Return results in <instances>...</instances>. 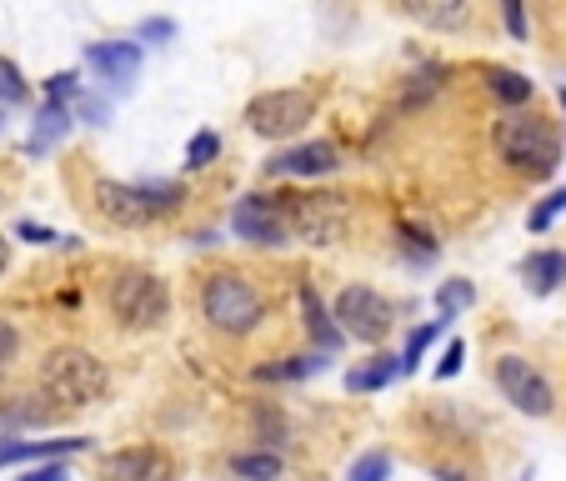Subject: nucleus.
I'll list each match as a JSON object with an SVG mask.
<instances>
[{
	"label": "nucleus",
	"instance_id": "f257e3e1",
	"mask_svg": "<svg viewBox=\"0 0 566 481\" xmlns=\"http://www.w3.org/2000/svg\"><path fill=\"white\" fill-rule=\"evenodd\" d=\"M492 146L526 181H552L562 171V126L536 111H506L492 126Z\"/></svg>",
	"mask_w": 566,
	"mask_h": 481
},
{
	"label": "nucleus",
	"instance_id": "f03ea898",
	"mask_svg": "<svg viewBox=\"0 0 566 481\" xmlns=\"http://www.w3.org/2000/svg\"><path fill=\"white\" fill-rule=\"evenodd\" d=\"M91 201H96L101 221L136 231V226H150L160 216L181 211L186 186L181 181H111V176H101L91 186Z\"/></svg>",
	"mask_w": 566,
	"mask_h": 481
},
{
	"label": "nucleus",
	"instance_id": "7ed1b4c3",
	"mask_svg": "<svg viewBox=\"0 0 566 481\" xmlns=\"http://www.w3.org/2000/svg\"><path fill=\"white\" fill-rule=\"evenodd\" d=\"M41 391L61 411H81V407H96L101 396L111 391V372L86 346H55L41 362Z\"/></svg>",
	"mask_w": 566,
	"mask_h": 481
},
{
	"label": "nucleus",
	"instance_id": "20e7f679",
	"mask_svg": "<svg viewBox=\"0 0 566 481\" xmlns=\"http://www.w3.org/2000/svg\"><path fill=\"white\" fill-rule=\"evenodd\" d=\"M201 316L221 336H251L266 321V296L241 271H211L201 286Z\"/></svg>",
	"mask_w": 566,
	"mask_h": 481
},
{
	"label": "nucleus",
	"instance_id": "39448f33",
	"mask_svg": "<svg viewBox=\"0 0 566 481\" xmlns=\"http://www.w3.org/2000/svg\"><path fill=\"white\" fill-rule=\"evenodd\" d=\"M106 301H111V316H116L120 326H130V332H150V326H160L166 311H171V291H166V281L146 266L116 271Z\"/></svg>",
	"mask_w": 566,
	"mask_h": 481
},
{
	"label": "nucleus",
	"instance_id": "423d86ee",
	"mask_svg": "<svg viewBox=\"0 0 566 481\" xmlns=\"http://www.w3.org/2000/svg\"><path fill=\"white\" fill-rule=\"evenodd\" d=\"M286 221L306 247H336L352 226V201L342 191H301L286 196Z\"/></svg>",
	"mask_w": 566,
	"mask_h": 481
},
{
	"label": "nucleus",
	"instance_id": "0eeeda50",
	"mask_svg": "<svg viewBox=\"0 0 566 481\" xmlns=\"http://www.w3.org/2000/svg\"><path fill=\"white\" fill-rule=\"evenodd\" d=\"M316 121V96L306 86H281V91H261L247 101V126L261 140H286L296 130H306Z\"/></svg>",
	"mask_w": 566,
	"mask_h": 481
},
{
	"label": "nucleus",
	"instance_id": "6e6552de",
	"mask_svg": "<svg viewBox=\"0 0 566 481\" xmlns=\"http://www.w3.org/2000/svg\"><path fill=\"white\" fill-rule=\"evenodd\" d=\"M332 311H336V326L361 346H381L396 326V306L376 286H346Z\"/></svg>",
	"mask_w": 566,
	"mask_h": 481
},
{
	"label": "nucleus",
	"instance_id": "1a4fd4ad",
	"mask_svg": "<svg viewBox=\"0 0 566 481\" xmlns=\"http://www.w3.org/2000/svg\"><path fill=\"white\" fill-rule=\"evenodd\" d=\"M496 391H502L516 411H526V417H552V407H556L552 381H546L532 362H522V356H502V362H496Z\"/></svg>",
	"mask_w": 566,
	"mask_h": 481
},
{
	"label": "nucleus",
	"instance_id": "9d476101",
	"mask_svg": "<svg viewBox=\"0 0 566 481\" xmlns=\"http://www.w3.org/2000/svg\"><path fill=\"white\" fill-rule=\"evenodd\" d=\"M231 231L251 247H281L291 236V221H286V206L276 196H241L231 206Z\"/></svg>",
	"mask_w": 566,
	"mask_h": 481
},
{
	"label": "nucleus",
	"instance_id": "9b49d317",
	"mask_svg": "<svg viewBox=\"0 0 566 481\" xmlns=\"http://www.w3.org/2000/svg\"><path fill=\"white\" fill-rule=\"evenodd\" d=\"M86 65L106 81L111 91L126 96L130 81H136V71H140V45L136 41H96V45H86Z\"/></svg>",
	"mask_w": 566,
	"mask_h": 481
},
{
	"label": "nucleus",
	"instance_id": "f8f14e48",
	"mask_svg": "<svg viewBox=\"0 0 566 481\" xmlns=\"http://www.w3.org/2000/svg\"><path fill=\"white\" fill-rule=\"evenodd\" d=\"M101 481H171V457L160 447H126L101 461Z\"/></svg>",
	"mask_w": 566,
	"mask_h": 481
},
{
	"label": "nucleus",
	"instance_id": "ddd939ff",
	"mask_svg": "<svg viewBox=\"0 0 566 481\" xmlns=\"http://www.w3.org/2000/svg\"><path fill=\"white\" fill-rule=\"evenodd\" d=\"M336 166H342V150H336V140H306V146L281 150L266 171L271 176H301V181H321V176H332Z\"/></svg>",
	"mask_w": 566,
	"mask_h": 481
},
{
	"label": "nucleus",
	"instance_id": "4468645a",
	"mask_svg": "<svg viewBox=\"0 0 566 481\" xmlns=\"http://www.w3.org/2000/svg\"><path fill=\"white\" fill-rule=\"evenodd\" d=\"M301 321H306L311 342H316L326 356H332L336 346L346 342V332L336 326V311L326 306V301H321V291H316V286H301Z\"/></svg>",
	"mask_w": 566,
	"mask_h": 481
},
{
	"label": "nucleus",
	"instance_id": "2eb2a0df",
	"mask_svg": "<svg viewBox=\"0 0 566 481\" xmlns=\"http://www.w3.org/2000/svg\"><path fill=\"white\" fill-rule=\"evenodd\" d=\"M522 276H526V286H532V296H552L566 281V251H532V257L522 261Z\"/></svg>",
	"mask_w": 566,
	"mask_h": 481
},
{
	"label": "nucleus",
	"instance_id": "dca6fc26",
	"mask_svg": "<svg viewBox=\"0 0 566 481\" xmlns=\"http://www.w3.org/2000/svg\"><path fill=\"white\" fill-rule=\"evenodd\" d=\"M481 81H486V96L502 101L506 111H526V106H532V96H536V86L526 81L522 71H502V65H492Z\"/></svg>",
	"mask_w": 566,
	"mask_h": 481
},
{
	"label": "nucleus",
	"instance_id": "f3484780",
	"mask_svg": "<svg viewBox=\"0 0 566 481\" xmlns=\"http://www.w3.org/2000/svg\"><path fill=\"white\" fill-rule=\"evenodd\" d=\"M407 15H417L421 25H431V31H461V25L471 21V6L467 0H407Z\"/></svg>",
	"mask_w": 566,
	"mask_h": 481
},
{
	"label": "nucleus",
	"instance_id": "a211bd4d",
	"mask_svg": "<svg viewBox=\"0 0 566 481\" xmlns=\"http://www.w3.org/2000/svg\"><path fill=\"white\" fill-rule=\"evenodd\" d=\"M247 421H251V441H256L261 451H276L281 441H286V411L276 407V401H251V411H247Z\"/></svg>",
	"mask_w": 566,
	"mask_h": 481
},
{
	"label": "nucleus",
	"instance_id": "6ab92c4d",
	"mask_svg": "<svg viewBox=\"0 0 566 481\" xmlns=\"http://www.w3.org/2000/svg\"><path fill=\"white\" fill-rule=\"evenodd\" d=\"M396 376H407L401 372V356H376V362L346 372V391H381V386H391Z\"/></svg>",
	"mask_w": 566,
	"mask_h": 481
},
{
	"label": "nucleus",
	"instance_id": "aec40b11",
	"mask_svg": "<svg viewBox=\"0 0 566 481\" xmlns=\"http://www.w3.org/2000/svg\"><path fill=\"white\" fill-rule=\"evenodd\" d=\"M71 136V111H61V106H41V116H35V130H31V156H45V150L55 146V140H65Z\"/></svg>",
	"mask_w": 566,
	"mask_h": 481
},
{
	"label": "nucleus",
	"instance_id": "412c9836",
	"mask_svg": "<svg viewBox=\"0 0 566 481\" xmlns=\"http://www.w3.org/2000/svg\"><path fill=\"white\" fill-rule=\"evenodd\" d=\"M326 372V352H311V356H291L281 366H256V381H306V376Z\"/></svg>",
	"mask_w": 566,
	"mask_h": 481
},
{
	"label": "nucleus",
	"instance_id": "4be33fe9",
	"mask_svg": "<svg viewBox=\"0 0 566 481\" xmlns=\"http://www.w3.org/2000/svg\"><path fill=\"white\" fill-rule=\"evenodd\" d=\"M476 306V286L471 281H441V291H437V321L441 326H451V321L461 316V311H471Z\"/></svg>",
	"mask_w": 566,
	"mask_h": 481
},
{
	"label": "nucleus",
	"instance_id": "5701e85b",
	"mask_svg": "<svg viewBox=\"0 0 566 481\" xmlns=\"http://www.w3.org/2000/svg\"><path fill=\"white\" fill-rule=\"evenodd\" d=\"M231 471L241 481H281V451H247V457H231Z\"/></svg>",
	"mask_w": 566,
	"mask_h": 481
},
{
	"label": "nucleus",
	"instance_id": "b1692460",
	"mask_svg": "<svg viewBox=\"0 0 566 481\" xmlns=\"http://www.w3.org/2000/svg\"><path fill=\"white\" fill-rule=\"evenodd\" d=\"M25 101H31V86H25L21 65L0 55V111H6V106H25Z\"/></svg>",
	"mask_w": 566,
	"mask_h": 481
},
{
	"label": "nucleus",
	"instance_id": "393cba45",
	"mask_svg": "<svg viewBox=\"0 0 566 481\" xmlns=\"http://www.w3.org/2000/svg\"><path fill=\"white\" fill-rule=\"evenodd\" d=\"M81 96H86V86H81V75H75V71H61V75H51V81H45V106L71 111Z\"/></svg>",
	"mask_w": 566,
	"mask_h": 481
},
{
	"label": "nucleus",
	"instance_id": "a878e982",
	"mask_svg": "<svg viewBox=\"0 0 566 481\" xmlns=\"http://www.w3.org/2000/svg\"><path fill=\"white\" fill-rule=\"evenodd\" d=\"M441 332H447V326H441V321H427V326H417V332L407 336V352H401V372H407V376L417 372V366H421V356H427V346L437 342Z\"/></svg>",
	"mask_w": 566,
	"mask_h": 481
},
{
	"label": "nucleus",
	"instance_id": "bb28decb",
	"mask_svg": "<svg viewBox=\"0 0 566 481\" xmlns=\"http://www.w3.org/2000/svg\"><path fill=\"white\" fill-rule=\"evenodd\" d=\"M216 156H221V136H216V130H196L191 146H186V171H201Z\"/></svg>",
	"mask_w": 566,
	"mask_h": 481
},
{
	"label": "nucleus",
	"instance_id": "cd10ccee",
	"mask_svg": "<svg viewBox=\"0 0 566 481\" xmlns=\"http://www.w3.org/2000/svg\"><path fill=\"white\" fill-rule=\"evenodd\" d=\"M562 211H566V186H562V191H552V196H542V206L526 216V231H536V236L552 231V221H556Z\"/></svg>",
	"mask_w": 566,
	"mask_h": 481
},
{
	"label": "nucleus",
	"instance_id": "c85d7f7f",
	"mask_svg": "<svg viewBox=\"0 0 566 481\" xmlns=\"http://www.w3.org/2000/svg\"><path fill=\"white\" fill-rule=\"evenodd\" d=\"M71 116H81L86 126H106V121H111V96H96V91H86V96L71 106Z\"/></svg>",
	"mask_w": 566,
	"mask_h": 481
},
{
	"label": "nucleus",
	"instance_id": "c756f323",
	"mask_svg": "<svg viewBox=\"0 0 566 481\" xmlns=\"http://www.w3.org/2000/svg\"><path fill=\"white\" fill-rule=\"evenodd\" d=\"M386 477H391V457H386V451H366V457H356L352 481H386Z\"/></svg>",
	"mask_w": 566,
	"mask_h": 481
},
{
	"label": "nucleus",
	"instance_id": "7c9ffc66",
	"mask_svg": "<svg viewBox=\"0 0 566 481\" xmlns=\"http://www.w3.org/2000/svg\"><path fill=\"white\" fill-rule=\"evenodd\" d=\"M171 35H176V21H171V15H146V21L136 25V45H140V41H146V45H166Z\"/></svg>",
	"mask_w": 566,
	"mask_h": 481
},
{
	"label": "nucleus",
	"instance_id": "2f4dec72",
	"mask_svg": "<svg viewBox=\"0 0 566 481\" xmlns=\"http://www.w3.org/2000/svg\"><path fill=\"white\" fill-rule=\"evenodd\" d=\"M502 21H506V31H512V41H526V35H532V21H526L522 0H506V6H502Z\"/></svg>",
	"mask_w": 566,
	"mask_h": 481
},
{
	"label": "nucleus",
	"instance_id": "473e14b6",
	"mask_svg": "<svg viewBox=\"0 0 566 481\" xmlns=\"http://www.w3.org/2000/svg\"><path fill=\"white\" fill-rule=\"evenodd\" d=\"M15 352H21V332H15L11 316H0V366H11Z\"/></svg>",
	"mask_w": 566,
	"mask_h": 481
},
{
	"label": "nucleus",
	"instance_id": "72a5a7b5",
	"mask_svg": "<svg viewBox=\"0 0 566 481\" xmlns=\"http://www.w3.org/2000/svg\"><path fill=\"white\" fill-rule=\"evenodd\" d=\"M461 362H467V342H451V346H447V356L437 362V381H451V376L461 372Z\"/></svg>",
	"mask_w": 566,
	"mask_h": 481
},
{
	"label": "nucleus",
	"instance_id": "f704fd0d",
	"mask_svg": "<svg viewBox=\"0 0 566 481\" xmlns=\"http://www.w3.org/2000/svg\"><path fill=\"white\" fill-rule=\"evenodd\" d=\"M15 236H21V241H31V247H51V241H61L51 226H35V221H15Z\"/></svg>",
	"mask_w": 566,
	"mask_h": 481
},
{
	"label": "nucleus",
	"instance_id": "c9c22d12",
	"mask_svg": "<svg viewBox=\"0 0 566 481\" xmlns=\"http://www.w3.org/2000/svg\"><path fill=\"white\" fill-rule=\"evenodd\" d=\"M15 481H71V471L61 467V461H41V467H31V471H21Z\"/></svg>",
	"mask_w": 566,
	"mask_h": 481
},
{
	"label": "nucleus",
	"instance_id": "e433bc0d",
	"mask_svg": "<svg viewBox=\"0 0 566 481\" xmlns=\"http://www.w3.org/2000/svg\"><path fill=\"white\" fill-rule=\"evenodd\" d=\"M15 461H25V441H15V437H0V471H6V467H15Z\"/></svg>",
	"mask_w": 566,
	"mask_h": 481
},
{
	"label": "nucleus",
	"instance_id": "4c0bfd02",
	"mask_svg": "<svg viewBox=\"0 0 566 481\" xmlns=\"http://www.w3.org/2000/svg\"><path fill=\"white\" fill-rule=\"evenodd\" d=\"M431 477H437V481H467V471H461V467H437Z\"/></svg>",
	"mask_w": 566,
	"mask_h": 481
},
{
	"label": "nucleus",
	"instance_id": "58836bf2",
	"mask_svg": "<svg viewBox=\"0 0 566 481\" xmlns=\"http://www.w3.org/2000/svg\"><path fill=\"white\" fill-rule=\"evenodd\" d=\"M6 266H11V241L0 236V276H6Z\"/></svg>",
	"mask_w": 566,
	"mask_h": 481
},
{
	"label": "nucleus",
	"instance_id": "ea45409f",
	"mask_svg": "<svg viewBox=\"0 0 566 481\" xmlns=\"http://www.w3.org/2000/svg\"><path fill=\"white\" fill-rule=\"evenodd\" d=\"M562 106H566V91H562ZM562 130H566V121H562Z\"/></svg>",
	"mask_w": 566,
	"mask_h": 481
},
{
	"label": "nucleus",
	"instance_id": "a19ab883",
	"mask_svg": "<svg viewBox=\"0 0 566 481\" xmlns=\"http://www.w3.org/2000/svg\"><path fill=\"white\" fill-rule=\"evenodd\" d=\"M0 130H6V111H0Z\"/></svg>",
	"mask_w": 566,
	"mask_h": 481
}]
</instances>
